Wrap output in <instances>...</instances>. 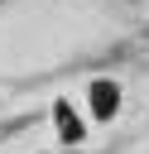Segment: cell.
Listing matches in <instances>:
<instances>
[{
	"mask_svg": "<svg viewBox=\"0 0 149 154\" xmlns=\"http://www.w3.org/2000/svg\"><path fill=\"white\" fill-rule=\"evenodd\" d=\"M91 111H96L101 120H111V116L120 111V87H115V82H106V77H101V82H91Z\"/></svg>",
	"mask_w": 149,
	"mask_h": 154,
	"instance_id": "6da1fadb",
	"label": "cell"
},
{
	"mask_svg": "<svg viewBox=\"0 0 149 154\" xmlns=\"http://www.w3.org/2000/svg\"><path fill=\"white\" fill-rule=\"evenodd\" d=\"M58 125H62V135H67V140H77V135H82V125H77V120H72L62 106H58Z\"/></svg>",
	"mask_w": 149,
	"mask_h": 154,
	"instance_id": "7a4b0ae2",
	"label": "cell"
}]
</instances>
